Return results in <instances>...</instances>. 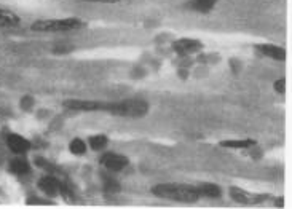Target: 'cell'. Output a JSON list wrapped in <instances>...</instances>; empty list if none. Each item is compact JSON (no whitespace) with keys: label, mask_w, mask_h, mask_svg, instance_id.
<instances>
[{"label":"cell","mask_w":292,"mask_h":209,"mask_svg":"<svg viewBox=\"0 0 292 209\" xmlns=\"http://www.w3.org/2000/svg\"><path fill=\"white\" fill-rule=\"evenodd\" d=\"M83 2H93V4H118L120 0H83Z\"/></svg>","instance_id":"ffe728a7"},{"label":"cell","mask_w":292,"mask_h":209,"mask_svg":"<svg viewBox=\"0 0 292 209\" xmlns=\"http://www.w3.org/2000/svg\"><path fill=\"white\" fill-rule=\"evenodd\" d=\"M107 144H109V139H107V136H104V134H97V136L90 137V146L93 150H102L107 147Z\"/></svg>","instance_id":"9a60e30c"},{"label":"cell","mask_w":292,"mask_h":209,"mask_svg":"<svg viewBox=\"0 0 292 209\" xmlns=\"http://www.w3.org/2000/svg\"><path fill=\"white\" fill-rule=\"evenodd\" d=\"M104 187H105V190H107V192H112V193L120 192V184L115 182V181H109V179H107Z\"/></svg>","instance_id":"e0dca14e"},{"label":"cell","mask_w":292,"mask_h":209,"mask_svg":"<svg viewBox=\"0 0 292 209\" xmlns=\"http://www.w3.org/2000/svg\"><path fill=\"white\" fill-rule=\"evenodd\" d=\"M284 86H286L284 79H281V80L275 82V90H276L278 93H284Z\"/></svg>","instance_id":"d6986e66"},{"label":"cell","mask_w":292,"mask_h":209,"mask_svg":"<svg viewBox=\"0 0 292 209\" xmlns=\"http://www.w3.org/2000/svg\"><path fill=\"white\" fill-rule=\"evenodd\" d=\"M232 196L235 198V200H238V201H243V203H246V200H247L246 195H244L240 189H238V193H236V190H235V189H232Z\"/></svg>","instance_id":"ac0fdd59"},{"label":"cell","mask_w":292,"mask_h":209,"mask_svg":"<svg viewBox=\"0 0 292 209\" xmlns=\"http://www.w3.org/2000/svg\"><path fill=\"white\" fill-rule=\"evenodd\" d=\"M39 189L47 193L48 196H58L59 193H64V187L59 182V179H56L55 176H45L39 181Z\"/></svg>","instance_id":"8992f818"},{"label":"cell","mask_w":292,"mask_h":209,"mask_svg":"<svg viewBox=\"0 0 292 209\" xmlns=\"http://www.w3.org/2000/svg\"><path fill=\"white\" fill-rule=\"evenodd\" d=\"M70 111H83V112H96V111H105V102L101 101H83V99H69L64 102Z\"/></svg>","instance_id":"5b68a950"},{"label":"cell","mask_w":292,"mask_h":209,"mask_svg":"<svg viewBox=\"0 0 292 209\" xmlns=\"http://www.w3.org/2000/svg\"><path fill=\"white\" fill-rule=\"evenodd\" d=\"M69 150L74 153V155H83L86 153V144L85 141H82L80 137H75L70 144H69Z\"/></svg>","instance_id":"2e32d148"},{"label":"cell","mask_w":292,"mask_h":209,"mask_svg":"<svg viewBox=\"0 0 292 209\" xmlns=\"http://www.w3.org/2000/svg\"><path fill=\"white\" fill-rule=\"evenodd\" d=\"M198 190L201 193V196H209V198H219L222 195V190H221V187L219 185H215V184H200L198 185Z\"/></svg>","instance_id":"4fadbf2b"},{"label":"cell","mask_w":292,"mask_h":209,"mask_svg":"<svg viewBox=\"0 0 292 209\" xmlns=\"http://www.w3.org/2000/svg\"><path fill=\"white\" fill-rule=\"evenodd\" d=\"M85 27V23L77 18H64V19H40L30 26L35 32H72Z\"/></svg>","instance_id":"3957f363"},{"label":"cell","mask_w":292,"mask_h":209,"mask_svg":"<svg viewBox=\"0 0 292 209\" xmlns=\"http://www.w3.org/2000/svg\"><path fill=\"white\" fill-rule=\"evenodd\" d=\"M10 171L18 174V176H23V174H27L30 171V164L26 158L23 157H18L15 158L12 163H10Z\"/></svg>","instance_id":"8fae6325"},{"label":"cell","mask_w":292,"mask_h":209,"mask_svg":"<svg viewBox=\"0 0 292 209\" xmlns=\"http://www.w3.org/2000/svg\"><path fill=\"white\" fill-rule=\"evenodd\" d=\"M256 144L254 139H230V141H222L221 146L227 149H249Z\"/></svg>","instance_id":"7c38bea8"},{"label":"cell","mask_w":292,"mask_h":209,"mask_svg":"<svg viewBox=\"0 0 292 209\" xmlns=\"http://www.w3.org/2000/svg\"><path fill=\"white\" fill-rule=\"evenodd\" d=\"M201 48H203V43L200 40H193V39H179L172 43V50H174L177 54H182V56L197 53Z\"/></svg>","instance_id":"52a82bcc"},{"label":"cell","mask_w":292,"mask_h":209,"mask_svg":"<svg viewBox=\"0 0 292 209\" xmlns=\"http://www.w3.org/2000/svg\"><path fill=\"white\" fill-rule=\"evenodd\" d=\"M104 112L117 117L140 118L149 112V104L142 99H125L120 102H107Z\"/></svg>","instance_id":"7a4b0ae2"},{"label":"cell","mask_w":292,"mask_h":209,"mask_svg":"<svg viewBox=\"0 0 292 209\" xmlns=\"http://www.w3.org/2000/svg\"><path fill=\"white\" fill-rule=\"evenodd\" d=\"M217 0H192L190 7L195 10V12H200V13H209L211 10L215 7Z\"/></svg>","instance_id":"5bb4252c"},{"label":"cell","mask_w":292,"mask_h":209,"mask_svg":"<svg viewBox=\"0 0 292 209\" xmlns=\"http://www.w3.org/2000/svg\"><path fill=\"white\" fill-rule=\"evenodd\" d=\"M257 50L261 51L265 56L276 59V61H284L286 59V50L283 47H276V45H259Z\"/></svg>","instance_id":"9c48e42d"},{"label":"cell","mask_w":292,"mask_h":209,"mask_svg":"<svg viewBox=\"0 0 292 209\" xmlns=\"http://www.w3.org/2000/svg\"><path fill=\"white\" fill-rule=\"evenodd\" d=\"M101 164L105 169H109L112 172H120L129 164V160L125 155H120V153L109 152V153H104L101 157Z\"/></svg>","instance_id":"277c9868"},{"label":"cell","mask_w":292,"mask_h":209,"mask_svg":"<svg viewBox=\"0 0 292 209\" xmlns=\"http://www.w3.org/2000/svg\"><path fill=\"white\" fill-rule=\"evenodd\" d=\"M152 193L163 200L180 201V203H195L201 198L198 187L187 185V184H158L152 189Z\"/></svg>","instance_id":"6da1fadb"},{"label":"cell","mask_w":292,"mask_h":209,"mask_svg":"<svg viewBox=\"0 0 292 209\" xmlns=\"http://www.w3.org/2000/svg\"><path fill=\"white\" fill-rule=\"evenodd\" d=\"M21 23V19L18 15L13 12H8V10L0 8V27H15Z\"/></svg>","instance_id":"30bf717a"},{"label":"cell","mask_w":292,"mask_h":209,"mask_svg":"<svg viewBox=\"0 0 292 209\" xmlns=\"http://www.w3.org/2000/svg\"><path fill=\"white\" fill-rule=\"evenodd\" d=\"M7 144H8L10 150L18 153V155H23V153L30 150V142L26 137L19 136V134H8L7 136Z\"/></svg>","instance_id":"ba28073f"}]
</instances>
